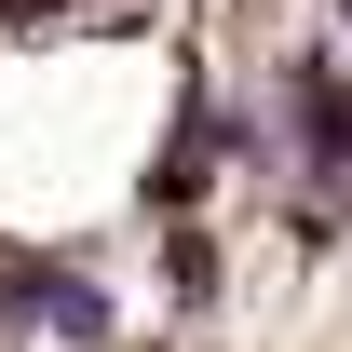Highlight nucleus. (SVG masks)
Listing matches in <instances>:
<instances>
[{"label":"nucleus","mask_w":352,"mask_h":352,"mask_svg":"<svg viewBox=\"0 0 352 352\" xmlns=\"http://www.w3.org/2000/svg\"><path fill=\"white\" fill-rule=\"evenodd\" d=\"M0 298L28 311V325H54L68 352H95V339H109V298H95L82 271H41V258H14V285H0Z\"/></svg>","instance_id":"f257e3e1"}]
</instances>
